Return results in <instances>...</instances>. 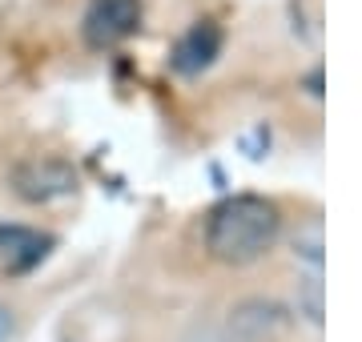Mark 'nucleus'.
I'll use <instances>...</instances> for the list:
<instances>
[{
	"mask_svg": "<svg viewBox=\"0 0 362 342\" xmlns=\"http://www.w3.org/2000/svg\"><path fill=\"white\" fill-rule=\"evenodd\" d=\"M282 234V210L270 198L238 194L206 213V250L221 266H250L274 250Z\"/></svg>",
	"mask_w": 362,
	"mask_h": 342,
	"instance_id": "nucleus-1",
	"label": "nucleus"
},
{
	"mask_svg": "<svg viewBox=\"0 0 362 342\" xmlns=\"http://www.w3.org/2000/svg\"><path fill=\"white\" fill-rule=\"evenodd\" d=\"M141 28V0H89L81 33L89 49H113Z\"/></svg>",
	"mask_w": 362,
	"mask_h": 342,
	"instance_id": "nucleus-2",
	"label": "nucleus"
},
{
	"mask_svg": "<svg viewBox=\"0 0 362 342\" xmlns=\"http://www.w3.org/2000/svg\"><path fill=\"white\" fill-rule=\"evenodd\" d=\"M13 189L25 201H57L77 189V173L61 158H28L13 170Z\"/></svg>",
	"mask_w": 362,
	"mask_h": 342,
	"instance_id": "nucleus-3",
	"label": "nucleus"
},
{
	"mask_svg": "<svg viewBox=\"0 0 362 342\" xmlns=\"http://www.w3.org/2000/svg\"><path fill=\"white\" fill-rule=\"evenodd\" d=\"M221 25H214V20H197L194 28H185L181 33V40L173 45V69L177 73H185V77H197V73H206L214 61L221 57Z\"/></svg>",
	"mask_w": 362,
	"mask_h": 342,
	"instance_id": "nucleus-4",
	"label": "nucleus"
},
{
	"mask_svg": "<svg viewBox=\"0 0 362 342\" xmlns=\"http://www.w3.org/2000/svg\"><path fill=\"white\" fill-rule=\"evenodd\" d=\"M52 237L28 225H0V262L8 274H28L33 266L45 262Z\"/></svg>",
	"mask_w": 362,
	"mask_h": 342,
	"instance_id": "nucleus-5",
	"label": "nucleus"
},
{
	"mask_svg": "<svg viewBox=\"0 0 362 342\" xmlns=\"http://www.w3.org/2000/svg\"><path fill=\"white\" fill-rule=\"evenodd\" d=\"M4 334H8V314L0 310V342H4Z\"/></svg>",
	"mask_w": 362,
	"mask_h": 342,
	"instance_id": "nucleus-6",
	"label": "nucleus"
}]
</instances>
